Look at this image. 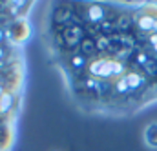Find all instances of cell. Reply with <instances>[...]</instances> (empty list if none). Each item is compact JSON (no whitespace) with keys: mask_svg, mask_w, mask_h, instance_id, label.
<instances>
[{"mask_svg":"<svg viewBox=\"0 0 157 151\" xmlns=\"http://www.w3.org/2000/svg\"><path fill=\"white\" fill-rule=\"evenodd\" d=\"M37 28L82 113L128 116L157 100L155 2H48Z\"/></svg>","mask_w":157,"mask_h":151,"instance_id":"6da1fadb","label":"cell"},{"mask_svg":"<svg viewBox=\"0 0 157 151\" xmlns=\"http://www.w3.org/2000/svg\"><path fill=\"white\" fill-rule=\"evenodd\" d=\"M37 2H0V151H11L26 95L24 47L33 33Z\"/></svg>","mask_w":157,"mask_h":151,"instance_id":"7a4b0ae2","label":"cell"},{"mask_svg":"<svg viewBox=\"0 0 157 151\" xmlns=\"http://www.w3.org/2000/svg\"><path fill=\"white\" fill-rule=\"evenodd\" d=\"M143 140L150 149H157V122H150L143 131Z\"/></svg>","mask_w":157,"mask_h":151,"instance_id":"3957f363","label":"cell"}]
</instances>
